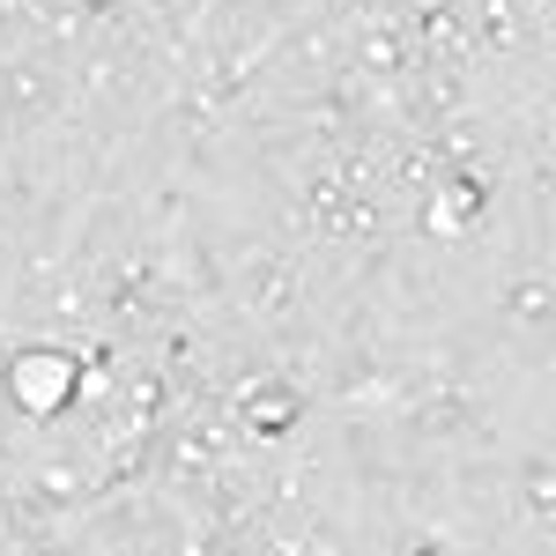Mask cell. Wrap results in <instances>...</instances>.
Listing matches in <instances>:
<instances>
[{"instance_id":"6da1fadb","label":"cell","mask_w":556,"mask_h":556,"mask_svg":"<svg viewBox=\"0 0 556 556\" xmlns=\"http://www.w3.org/2000/svg\"><path fill=\"white\" fill-rule=\"evenodd\" d=\"M8 393H15L30 416H52V408L75 401V364H67L60 349H23V356L8 364Z\"/></svg>"},{"instance_id":"7a4b0ae2","label":"cell","mask_w":556,"mask_h":556,"mask_svg":"<svg viewBox=\"0 0 556 556\" xmlns=\"http://www.w3.org/2000/svg\"><path fill=\"white\" fill-rule=\"evenodd\" d=\"M0 542H8V505H0Z\"/></svg>"}]
</instances>
